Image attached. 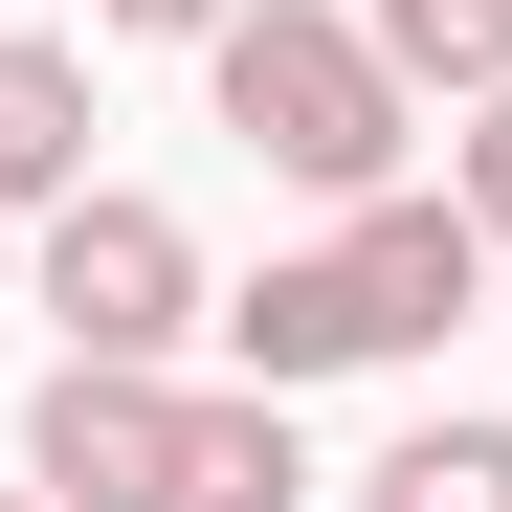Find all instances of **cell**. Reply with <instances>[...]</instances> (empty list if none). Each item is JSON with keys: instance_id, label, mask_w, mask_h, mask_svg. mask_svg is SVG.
<instances>
[{"instance_id": "1", "label": "cell", "mask_w": 512, "mask_h": 512, "mask_svg": "<svg viewBox=\"0 0 512 512\" xmlns=\"http://www.w3.org/2000/svg\"><path fill=\"white\" fill-rule=\"evenodd\" d=\"M490 290V223L446 201V179H379V201H334L312 245H268V268H245L201 334L268 401H312V379H379V357H446V312Z\"/></svg>"}, {"instance_id": "2", "label": "cell", "mask_w": 512, "mask_h": 512, "mask_svg": "<svg viewBox=\"0 0 512 512\" xmlns=\"http://www.w3.org/2000/svg\"><path fill=\"white\" fill-rule=\"evenodd\" d=\"M201 90H223V134L268 156L290 201H379L401 134H423V90L379 67V23H334V0H245V23H201Z\"/></svg>"}, {"instance_id": "3", "label": "cell", "mask_w": 512, "mask_h": 512, "mask_svg": "<svg viewBox=\"0 0 512 512\" xmlns=\"http://www.w3.org/2000/svg\"><path fill=\"white\" fill-rule=\"evenodd\" d=\"M223 290H201V223L179 201H45V357H179Z\"/></svg>"}, {"instance_id": "4", "label": "cell", "mask_w": 512, "mask_h": 512, "mask_svg": "<svg viewBox=\"0 0 512 512\" xmlns=\"http://www.w3.org/2000/svg\"><path fill=\"white\" fill-rule=\"evenodd\" d=\"M179 423H201L179 357H45V401H23V490H45V512H179Z\"/></svg>"}, {"instance_id": "5", "label": "cell", "mask_w": 512, "mask_h": 512, "mask_svg": "<svg viewBox=\"0 0 512 512\" xmlns=\"http://www.w3.org/2000/svg\"><path fill=\"white\" fill-rule=\"evenodd\" d=\"M90 201V45H23L0 23V223Z\"/></svg>"}, {"instance_id": "6", "label": "cell", "mask_w": 512, "mask_h": 512, "mask_svg": "<svg viewBox=\"0 0 512 512\" xmlns=\"http://www.w3.org/2000/svg\"><path fill=\"white\" fill-rule=\"evenodd\" d=\"M290 490H312L290 401H268V379H201V423H179V512H290Z\"/></svg>"}, {"instance_id": "7", "label": "cell", "mask_w": 512, "mask_h": 512, "mask_svg": "<svg viewBox=\"0 0 512 512\" xmlns=\"http://www.w3.org/2000/svg\"><path fill=\"white\" fill-rule=\"evenodd\" d=\"M357 23H379V67H401L423 112H468V90H512V0H357Z\"/></svg>"}, {"instance_id": "8", "label": "cell", "mask_w": 512, "mask_h": 512, "mask_svg": "<svg viewBox=\"0 0 512 512\" xmlns=\"http://www.w3.org/2000/svg\"><path fill=\"white\" fill-rule=\"evenodd\" d=\"M357 512H512V423H401L357 468Z\"/></svg>"}, {"instance_id": "9", "label": "cell", "mask_w": 512, "mask_h": 512, "mask_svg": "<svg viewBox=\"0 0 512 512\" xmlns=\"http://www.w3.org/2000/svg\"><path fill=\"white\" fill-rule=\"evenodd\" d=\"M446 201H468V223L512 245V90H468V156H446Z\"/></svg>"}, {"instance_id": "10", "label": "cell", "mask_w": 512, "mask_h": 512, "mask_svg": "<svg viewBox=\"0 0 512 512\" xmlns=\"http://www.w3.org/2000/svg\"><path fill=\"white\" fill-rule=\"evenodd\" d=\"M112 45H201V23H245V0H90Z\"/></svg>"}, {"instance_id": "11", "label": "cell", "mask_w": 512, "mask_h": 512, "mask_svg": "<svg viewBox=\"0 0 512 512\" xmlns=\"http://www.w3.org/2000/svg\"><path fill=\"white\" fill-rule=\"evenodd\" d=\"M0 512H45V490H0Z\"/></svg>"}]
</instances>
